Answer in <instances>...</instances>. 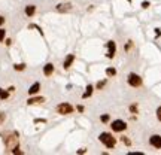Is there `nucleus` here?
<instances>
[{
	"instance_id": "obj_24",
	"label": "nucleus",
	"mask_w": 161,
	"mask_h": 155,
	"mask_svg": "<svg viewBox=\"0 0 161 155\" xmlns=\"http://www.w3.org/2000/svg\"><path fill=\"white\" fill-rule=\"evenodd\" d=\"M142 8H143V9L149 8V2H143V3H142Z\"/></svg>"
},
{
	"instance_id": "obj_21",
	"label": "nucleus",
	"mask_w": 161,
	"mask_h": 155,
	"mask_svg": "<svg viewBox=\"0 0 161 155\" xmlns=\"http://www.w3.org/2000/svg\"><path fill=\"white\" fill-rule=\"evenodd\" d=\"M123 142H124V143H125V145H127V146H130V145H131L130 139H127V137H123Z\"/></svg>"
},
{
	"instance_id": "obj_6",
	"label": "nucleus",
	"mask_w": 161,
	"mask_h": 155,
	"mask_svg": "<svg viewBox=\"0 0 161 155\" xmlns=\"http://www.w3.org/2000/svg\"><path fill=\"white\" fill-rule=\"evenodd\" d=\"M116 54V43L114 40H109L107 42V58H114Z\"/></svg>"
},
{
	"instance_id": "obj_18",
	"label": "nucleus",
	"mask_w": 161,
	"mask_h": 155,
	"mask_svg": "<svg viewBox=\"0 0 161 155\" xmlns=\"http://www.w3.org/2000/svg\"><path fill=\"white\" fill-rule=\"evenodd\" d=\"M6 38V30L5 29H0V42H3Z\"/></svg>"
},
{
	"instance_id": "obj_3",
	"label": "nucleus",
	"mask_w": 161,
	"mask_h": 155,
	"mask_svg": "<svg viewBox=\"0 0 161 155\" xmlns=\"http://www.w3.org/2000/svg\"><path fill=\"white\" fill-rule=\"evenodd\" d=\"M127 81H128V85H131L134 88H139L142 85V78L139 76L137 73H130L128 78H127Z\"/></svg>"
},
{
	"instance_id": "obj_1",
	"label": "nucleus",
	"mask_w": 161,
	"mask_h": 155,
	"mask_svg": "<svg viewBox=\"0 0 161 155\" xmlns=\"http://www.w3.org/2000/svg\"><path fill=\"white\" fill-rule=\"evenodd\" d=\"M5 145H6V148H8L9 152L12 149L18 148L19 146L18 134H17V133H9V134H6V137H5Z\"/></svg>"
},
{
	"instance_id": "obj_15",
	"label": "nucleus",
	"mask_w": 161,
	"mask_h": 155,
	"mask_svg": "<svg viewBox=\"0 0 161 155\" xmlns=\"http://www.w3.org/2000/svg\"><path fill=\"white\" fill-rule=\"evenodd\" d=\"M8 97H9V91H6V89L0 88V98H2V100H6Z\"/></svg>"
},
{
	"instance_id": "obj_8",
	"label": "nucleus",
	"mask_w": 161,
	"mask_h": 155,
	"mask_svg": "<svg viewBox=\"0 0 161 155\" xmlns=\"http://www.w3.org/2000/svg\"><path fill=\"white\" fill-rule=\"evenodd\" d=\"M72 5L70 3H60V5H57L55 6V9H57V12H61V14H64V12H70L72 10Z\"/></svg>"
},
{
	"instance_id": "obj_22",
	"label": "nucleus",
	"mask_w": 161,
	"mask_h": 155,
	"mask_svg": "<svg viewBox=\"0 0 161 155\" xmlns=\"http://www.w3.org/2000/svg\"><path fill=\"white\" fill-rule=\"evenodd\" d=\"M5 118H6V116H5V113H3V112H0V124H3Z\"/></svg>"
},
{
	"instance_id": "obj_16",
	"label": "nucleus",
	"mask_w": 161,
	"mask_h": 155,
	"mask_svg": "<svg viewBox=\"0 0 161 155\" xmlns=\"http://www.w3.org/2000/svg\"><path fill=\"white\" fill-rule=\"evenodd\" d=\"M106 75H107V76H116V69L107 67L106 69Z\"/></svg>"
},
{
	"instance_id": "obj_2",
	"label": "nucleus",
	"mask_w": 161,
	"mask_h": 155,
	"mask_svg": "<svg viewBox=\"0 0 161 155\" xmlns=\"http://www.w3.org/2000/svg\"><path fill=\"white\" fill-rule=\"evenodd\" d=\"M99 140H100L106 148H109V149L115 148V143H116L115 137L112 134H109V133H102V134L99 136Z\"/></svg>"
},
{
	"instance_id": "obj_26",
	"label": "nucleus",
	"mask_w": 161,
	"mask_h": 155,
	"mask_svg": "<svg viewBox=\"0 0 161 155\" xmlns=\"http://www.w3.org/2000/svg\"><path fill=\"white\" fill-rule=\"evenodd\" d=\"M3 22H5V18H3V17H2V15H0V26H2V24H3Z\"/></svg>"
},
{
	"instance_id": "obj_9",
	"label": "nucleus",
	"mask_w": 161,
	"mask_h": 155,
	"mask_svg": "<svg viewBox=\"0 0 161 155\" xmlns=\"http://www.w3.org/2000/svg\"><path fill=\"white\" fill-rule=\"evenodd\" d=\"M54 73V64H51V63H48L43 66V75L45 76H51Z\"/></svg>"
},
{
	"instance_id": "obj_19",
	"label": "nucleus",
	"mask_w": 161,
	"mask_h": 155,
	"mask_svg": "<svg viewBox=\"0 0 161 155\" xmlns=\"http://www.w3.org/2000/svg\"><path fill=\"white\" fill-rule=\"evenodd\" d=\"M104 85H106V79H103V81H99V82H97V89H102Z\"/></svg>"
},
{
	"instance_id": "obj_11",
	"label": "nucleus",
	"mask_w": 161,
	"mask_h": 155,
	"mask_svg": "<svg viewBox=\"0 0 161 155\" xmlns=\"http://www.w3.org/2000/svg\"><path fill=\"white\" fill-rule=\"evenodd\" d=\"M73 61H75V55H73V54H69V55L66 57V60H64V64H63V66H64V69L70 67Z\"/></svg>"
},
{
	"instance_id": "obj_17",
	"label": "nucleus",
	"mask_w": 161,
	"mask_h": 155,
	"mask_svg": "<svg viewBox=\"0 0 161 155\" xmlns=\"http://www.w3.org/2000/svg\"><path fill=\"white\" fill-rule=\"evenodd\" d=\"M14 69H15V70H18V72H22V70L26 69V64H22V63H21V64H15Z\"/></svg>"
},
{
	"instance_id": "obj_7",
	"label": "nucleus",
	"mask_w": 161,
	"mask_h": 155,
	"mask_svg": "<svg viewBox=\"0 0 161 155\" xmlns=\"http://www.w3.org/2000/svg\"><path fill=\"white\" fill-rule=\"evenodd\" d=\"M149 143H151L154 148L161 149V136H158V134L151 136V137H149Z\"/></svg>"
},
{
	"instance_id": "obj_10",
	"label": "nucleus",
	"mask_w": 161,
	"mask_h": 155,
	"mask_svg": "<svg viewBox=\"0 0 161 155\" xmlns=\"http://www.w3.org/2000/svg\"><path fill=\"white\" fill-rule=\"evenodd\" d=\"M39 91H40V84L39 82H34L31 87L29 88V94L30 96H34V94H38Z\"/></svg>"
},
{
	"instance_id": "obj_23",
	"label": "nucleus",
	"mask_w": 161,
	"mask_h": 155,
	"mask_svg": "<svg viewBox=\"0 0 161 155\" xmlns=\"http://www.w3.org/2000/svg\"><path fill=\"white\" fill-rule=\"evenodd\" d=\"M157 118H158V119L161 121V106L157 109Z\"/></svg>"
},
{
	"instance_id": "obj_5",
	"label": "nucleus",
	"mask_w": 161,
	"mask_h": 155,
	"mask_svg": "<svg viewBox=\"0 0 161 155\" xmlns=\"http://www.w3.org/2000/svg\"><path fill=\"white\" fill-rule=\"evenodd\" d=\"M111 127H112V130L115 133H121L124 130H127V122H124L123 119H115L114 122L111 124Z\"/></svg>"
},
{
	"instance_id": "obj_12",
	"label": "nucleus",
	"mask_w": 161,
	"mask_h": 155,
	"mask_svg": "<svg viewBox=\"0 0 161 155\" xmlns=\"http://www.w3.org/2000/svg\"><path fill=\"white\" fill-rule=\"evenodd\" d=\"M42 101H45L43 97H30L27 100V105H38V103H42Z\"/></svg>"
},
{
	"instance_id": "obj_4",
	"label": "nucleus",
	"mask_w": 161,
	"mask_h": 155,
	"mask_svg": "<svg viewBox=\"0 0 161 155\" xmlns=\"http://www.w3.org/2000/svg\"><path fill=\"white\" fill-rule=\"evenodd\" d=\"M57 112L60 115H70V113H73V106L69 103H60L57 106Z\"/></svg>"
},
{
	"instance_id": "obj_20",
	"label": "nucleus",
	"mask_w": 161,
	"mask_h": 155,
	"mask_svg": "<svg viewBox=\"0 0 161 155\" xmlns=\"http://www.w3.org/2000/svg\"><path fill=\"white\" fill-rule=\"evenodd\" d=\"M100 121H102V122H107V121H109V115H107V113H106V115H102L100 116Z\"/></svg>"
},
{
	"instance_id": "obj_27",
	"label": "nucleus",
	"mask_w": 161,
	"mask_h": 155,
	"mask_svg": "<svg viewBox=\"0 0 161 155\" xmlns=\"http://www.w3.org/2000/svg\"><path fill=\"white\" fill-rule=\"evenodd\" d=\"M157 30V38H158V36H161V31H160V29H155Z\"/></svg>"
},
{
	"instance_id": "obj_14",
	"label": "nucleus",
	"mask_w": 161,
	"mask_h": 155,
	"mask_svg": "<svg viewBox=\"0 0 161 155\" xmlns=\"http://www.w3.org/2000/svg\"><path fill=\"white\" fill-rule=\"evenodd\" d=\"M93 93H94V87H93V85H88V87L85 88V93L82 94V97H84V98H88V97L93 96Z\"/></svg>"
},
{
	"instance_id": "obj_25",
	"label": "nucleus",
	"mask_w": 161,
	"mask_h": 155,
	"mask_svg": "<svg viewBox=\"0 0 161 155\" xmlns=\"http://www.w3.org/2000/svg\"><path fill=\"white\" fill-rule=\"evenodd\" d=\"M130 110H131L133 113H136V112H137V107H136V106H134V105H133V106L130 107Z\"/></svg>"
},
{
	"instance_id": "obj_13",
	"label": "nucleus",
	"mask_w": 161,
	"mask_h": 155,
	"mask_svg": "<svg viewBox=\"0 0 161 155\" xmlns=\"http://www.w3.org/2000/svg\"><path fill=\"white\" fill-rule=\"evenodd\" d=\"M34 12H36V6H34V5H29V6H26V15H27V17H33Z\"/></svg>"
}]
</instances>
